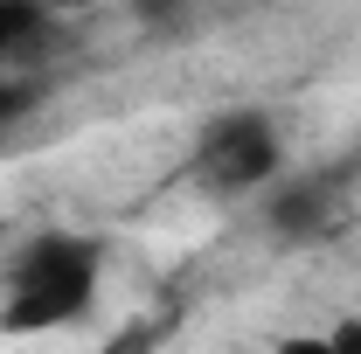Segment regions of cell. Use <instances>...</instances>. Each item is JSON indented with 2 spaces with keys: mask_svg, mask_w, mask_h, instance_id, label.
I'll return each mask as SVG.
<instances>
[{
  "mask_svg": "<svg viewBox=\"0 0 361 354\" xmlns=\"http://www.w3.org/2000/svg\"><path fill=\"white\" fill-rule=\"evenodd\" d=\"M188 7H195V0H133V14H139V21H153V28H167V21H180Z\"/></svg>",
  "mask_w": 361,
  "mask_h": 354,
  "instance_id": "8992f818",
  "label": "cell"
},
{
  "mask_svg": "<svg viewBox=\"0 0 361 354\" xmlns=\"http://www.w3.org/2000/svg\"><path fill=\"white\" fill-rule=\"evenodd\" d=\"M326 341H334V348H361V319H341V326H334Z\"/></svg>",
  "mask_w": 361,
  "mask_h": 354,
  "instance_id": "52a82bcc",
  "label": "cell"
},
{
  "mask_svg": "<svg viewBox=\"0 0 361 354\" xmlns=\"http://www.w3.org/2000/svg\"><path fill=\"white\" fill-rule=\"evenodd\" d=\"M278 160H285V146H278V126H271L264 111H229V118H216L209 139H202V181L223 188V195L264 188V181L278 174Z\"/></svg>",
  "mask_w": 361,
  "mask_h": 354,
  "instance_id": "7a4b0ae2",
  "label": "cell"
},
{
  "mask_svg": "<svg viewBox=\"0 0 361 354\" xmlns=\"http://www.w3.org/2000/svg\"><path fill=\"white\" fill-rule=\"evenodd\" d=\"M264 222L278 229V236H292V243L319 236V222H326V188H319V181L278 188V195H271V209H264Z\"/></svg>",
  "mask_w": 361,
  "mask_h": 354,
  "instance_id": "277c9868",
  "label": "cell"
},
{
  "mask_svg": "<svg viewBox=\"0 0 361 354\" xmlns=\"http://www.w3.org/2000/svg\"><path fill=\"white\" fill-rule=\"evenodd\" d=\"M49 42V0H0V70H21Z\"/></svg>",
  "mask_w": 361,
  "mask_h": 354,
  "instance_id": "3957f363",
  "label": "cell"
},
{
  "mask_svg": "<svg viewBox=\"0 0 361 354\" xmlns=\"http://www.w3.org/2000/svg\"><path fill=\"white\" fill-rule=\"evenodd\" d=\"M90 299H97V243L56 229L14 257L0 326L7 334H49V326H70L77 312H90Z\"/></svg>",
  "mask_w": 361,
  "mask_h": 354,
  "instance_id": "6da1fadb",
  "label": "cell"
},
{
  "mask_svg": "<svg viewBox=\"0 0 361 354\" xmlns=\"http://www.w3.org/2000/svg\"><path fill=\"white\" fill-rule=\"evenodd\" d=\"M35 104H42V77H14V70H0V133H14Z\"/></svg>",
  "mask_w": 361,
  "mask_h": 354,
  "instance_id": "5b68a950",
  "label": "cell"
}]
</instances>
